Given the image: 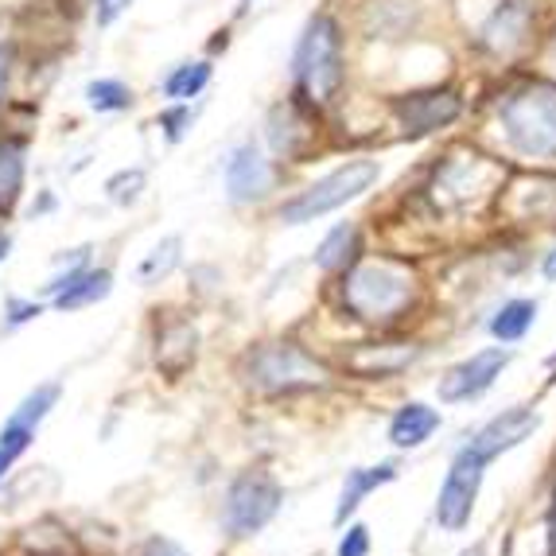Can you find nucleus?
<instances>
[{"mask_svg": "<svg viewBox=\"0 0 556 556\" xmlns=\"http://www.w3.org/2000/svg\"><path fill=\"white\" fill-rule=\"evenodd\" d=\"M538 428H541L538 408L510 405V408H502V413H494V417L486 420L471 440H467V447L479 455L482 464H491V459H498V455H506V452H514V447L526 444Z\"/></svg>", "mask_w": 556, "mask_h": 556, "instance_id": "nucleus-11", "label": "nucleus"}, {"mask_svg": "<svg viewBox=\"0 0 556 556\" xmlns=\"http://www.w3.org/2000/svg\"><path fill=\"white\" fill-rule=\"evenodd\" d=\"M510 362H514V351L502 343L467 354L464 362H455L452 370L440 378V386H437L440 405H467V401H479L482 393L502 378V370H506Z\"/></svg>", "mask_w": 556, "mask_h": 556, "instance_id": "nucleus-8", "label": "nucleus"}, {"mask_svg": "<svg viewBox=\"0 0 556 556\" xmlns=\"http://www.w3.org/2000/svg\"><path fill=\"white\" fill-rule=\"evenodd\" d=\"M538 312H541V304L533 296H514L494 312L491 324H486V331L494 334V343L514 346V343H521L533 327H538Z\"/></svg>", "mask_w": 556, "mask_h": 556, "instance_id": "nucleus-17", "label": "nucleus"}, {"mask_svg": "<svg viewBox=\"0 0 556 556\" xmlns=\"http://www.w3.org/2000/svg\"><path fill=\"white\" fill-rule=\"evenodd\" d=\"M378 179H381L378 160H346V164H339L334 172L319 176L316 184H307L304 191H296L292 199H285V203L277 206V218L285 226L316 223V218H324V214L362 199Z\"/></svg>", "mask_w": 556, "mask_h": 556, "instance_id": "nucleus-5", "label": "nucleus"}, {"mask_svg": "<svg viewBox=\"0 0 556 556\" xmlns=\"http://www.w3.org/2000/svg\"><path fill=\"white\" fill-rule=\"evenodd\" d=\"M482 475H486V464L464 444L455 452L452 464H447L437 506H432V518H437V526L444 529V533H464V529L471 526L475 502H479V491H482Z\"/></svg>", "mask_w": 556, "mask_h": 556, "instance_id": "nucleus-7", "label": "nucleus"}, {"mask_svg": "<svg viewBox=\"0 0 556 556\" xmlns=\"http://www.w3.org/2000/svg\"><path fill=\"white\" fill-rule=\"evenodd\" d=\"M211 63L206 59H195V63H179L172 75L164 78V98L172 105H187L191 98H199V93L211 86Z\"/></svg>", "mask_w": 556, "mask_h": 556, "instance_id": "nucleus-21", "label": "nucleus"}, {"mask_svg": "<svg viewBox=\"0 0 556 556\" xmlns=\"http://www.w3.org/2000/svg\"><path fill=\"white\" fill-rule=\"evenodd\" d=\"M553 506H556V482H553Z\"/></svg>", "mask_w": 556, "mask_h": 556, "instance_id": "nucleus-35", "label": "nucleus"}, {"mask_svg": "<svg viewBox=\"0 0 556 556\" xmlns=\"http://www.w3.org/2000/svg\"><path fill=\"white\" fill-rule=\"evenodd\" d=\"M541 273H545V280H556V250L545 253V265H541Z\"/></svg>", "mask_w": 556, "mask_h": 556, "instance_id": "nucleus-33", "label": "nucleus"}, {"mask_svg": "<svg viewBox=\"0 0 556 556\" xmlns=\"http://www.w3.org/2000/svg\"><path fill=\"white\" fill-rule=\"evenodd\" d=\"M553 55H556V36H553Z\"/></svg>", "mask_w": 556, "mask_h": 556, "instance_id": "nucleus-36", "label": "nucleus"}, {"mask_svg": "<svg viewBox=\"0 0 556 556\" xmlns=\"http://www.w3.org/2000/svg\"><path fill=\"white\" fill-rule=\"evenodd\" d=\"M144 184H149L144 167H125V172L105 179V195H110L113 206H137L140 195H144Z\"/></svg>", "mask_w": 556, "mask_h": 556, "instance_id": "nucleus-26", "label": "nucleus"}, {"mask_svg": "<svg viewBox=\"0 0 556 556\" xmlns=\"http://www.w3.org/2000/svg\"><path fill=\"white\" fill-rule=\"evenodd\" d=\"M440 425H444V413L432 408L428 401H405L390 417V428H386V437L397 452H420L428 440L437 437Z\"/></svg>", "mask_w": 556, "mask_h": 556, "instance_id": "nucleus-14", "label": "nucleus"}, {"mask_svg": "<svg viewBox=\"0 0 556 556\" xmlns=\"http://www.w3.org/2000/svg\"><path fill=\"white\" fill-rule=\"evenodd\" d=\"M187 125H191V105H172V110L160 113V129H164V137L172 140V144L184 140Z\"/></svg>", "mask_w": 556, "mask_h": 556, "instance_id": "nucleus-29", "label": "nucleus"}, {"mask_svg": "<svg viewBox=\"0 0 556 556\" xmlns=\"http://www.w3.org/2000/svg\"><path fill=\"white\" fill-rule=\"evenodd\" d=\"M425 358V346L413 339H378V343H358L343 358V374L358 381H393Z\"/></svg>", "mask_w": 556, "mask_h": 556, "instance_id": "nucleus-9", "label": "nucleus"}, {"mask_svg": "<svg viewBox=\"0 0 556 556\" xmlns=\"http://www.w3.org/2000/svg\"><path fill=\"white\" fill-rule=\"evenodd\" d=\"M86 105L93 113H125L132 110V90L121 78H98L86 86Z\"/></svg>", "mask_w": 556, "mask_h": 556, "instance_id": "nucleus-24", "label": "nucleus"}, {"mask_svg": "<svg viewBox=\"0 0 556 556\" xmlns=\"http://www.w3.org/2000/svg\"><path fill=\"white\" fill-rule=\"evenodd\" d=\"M397 479V464H378V467H351L343 479V491H339V502H334V526L343 529L346 518L358 514V506L370 498L378 486H390Z\"/></svg>", "mask_w": 556, "mask_h": 556, "instance_id": "nucleus-15", "label": "nucleus"}, {"mask_svg": "<svg viewBox=\"0 0 556 556\" xmlns=\"http://www.w3.org/2000/svg\"><path fill=\"white\" fill-rule=\"evenodd\" d=\"M393 110H397L408 137H425V132L447 129L464 113V102H459L455 90H428V93H408Z\"/></svg>", "mask_w": 556, "mask_h": 556, "instance_id": "nucleus-12", "label": "nucleus"}, {"mask_svg": "<svg viewBox=\"0 0 556 556\" xmlns=\"http://www.w3.org/2000/svg\"><path fill=\"white\" fill-rule=\"evenodd\" d=\"M39 428H28L20 425V420H4V428H0V482L9 479L12 467H16V459L31 447V440H36Z\"/></svg>", "mask_w": 556, "mask_h": 556, "instance_id": "nucleus-25", "label": "nucleus"}, {"mask_svg": "<svg viewBox=\"0 0 556 556\" xmlns=\"http://www.w3.org/2000/svg\"><path fill=\"white\" fill-rule=\"evenodd\" d=\"M129 4H132V0H98V24H102V28H105V24H113V20L129 9Z\"/></svg>", "mask_w": 556, "mask_h": 556, "instance_id": "nucleus-31", "label": "nucleus"}, {"mask_svg": "<svg viewBox=\"0 0 556 556\" xmlns=\"http://www.w3.org/2000/svg\"><path fill=\"white\" fill-rule=\"evenodd\" d=\"M179 261H184V238L172 233V238L156 241V245L144 253V261H140V269H137V280L140 285H160V280H167L179 269Z\"/></svg>", "mask_w": 556, "mask_h": 556, "instance_id": "nucleus-22", "label": "nucleus"}, {"mask_svg": "<svg viewBox=\"0 0 556 556\" xmlns=\"http://www.w3.org/2000/svg\"><path fill=\"white\" fill-rule=\"evenodd\" d=\"M280 502H285V491L269 471L253 467V471L233 475L223 494V514H218L223 533L233 541L257 538L261 529L280 514Z\"/></svg>", "mask_w": 556, "mask_h": 556, "instance_id": "nucleus-6", "label": "nucleus"}, {"mask_svg": "<svg viewBox=\"0 0 556 556\" xmlns=\"http://www.w3.org/2000/svg\"><path fill=\"white\" fill-rule=\"evenodd\" d=\"M39 316H43V304H39V300H20V296L4 300V324L9 327H24Z\"/></svg>", "mask_w": 556, "mask_h": 556, "instance_id": "nucleus-28", "label": "nucleus"}, {"mask_svg": "<svg viewBox=\"0 0 556 556\" xmlns=\"http://www.w3.org/2000/svg\"><path fill=\"white\" fill-rule=\"evenodd\" d=\"M241 381L261 397H300V393H324L334 381V370L307 351L296 339H269L241 354Z\"/></svg>", "mask_w": 556, "mask_h": 556, "instance_id": "nucleus-2", "label": "nucleus"}, {"mask_svg": "<svg viewBox=\"0 0 556 556\" xmlns=\"http://www.w3.org/2000/svg\"><path fill=\"white\" fill-rule=\"evenodd\" d=\"M144 556H191V553L172 538H152L149 545H144Z\"/></svg>", "mask_w": 556, "mask_h": 556, "instance_id": "nucleus-30", "label": "nucleus"}, {"mask_svg": "<svg viewBox=\"0 0 556 556\" xmlns=\"http://www.w3.org/2000/svg\"><path fill=\"white\" fill-rule=\"evenodd\" d=\"M24 176H28L24 144L12 137H0V218H9L16 211L20 195H24Z\"/></svg>", "mask_w": 556, "mask_h": 556, "instance_id": "nucleus-19", "label": "nucleus"}, {"mask_svg": "<svg viewBox=\"0 0 556 556\" xmlns=\"http://www.w3.org/2000/svg\"><path fill=\"white\" fill-rule=\"evenodd\" d=\"M110 292H113V273L93 269L90 265L75 285L63 288L59 296H51V307H55V312H83V307H90V304H102Z\"/></svg>", "mask_w": 556, "mask_h": 556, "instance_id": "nucleus-20", "label": "nucleus"}, {"mask_svg": "<svg viewBox=\"0 0 556 556\" xmlns=\"http://www.w3.org/2000/svg\"><path fill=\"white\" fill-rule=\"evenodd\" d=\"M479 172H486V160L467 156V160H447L444 167H437V199L444 203H467L479 187Z\"/></svg>", "mask_w": 556, "mask_h": 556, "instance_id": "nucleus-18", "label": "nucleus"}, {"mask_svg": "<svg viewBox=\"0 0 556 556\" xmlns=\"http://www.w3.org/2000/svg\"><path fill=\"white\" fill-rule=\"evenodd\" d=\"M358 257H362L358 223H339V226H331V230L324 233V241L316 245V257H312V265H316L319 273H327V277H343V273L351 269Z\"/></svg>", "mask_w": 556, "mask_h": 556, "instance_id": "nucleus-16", "label": "nucleus"}, {"mask_svg": "<svg viewBox=\"0 0 556 556\" xmlns=\"http://www.w3.org/2000/svg\"><path fill=\"white\" fill-rule=\"evenodd\" d=\"M9 250H12V238H9V233H0V265L9 261Z\"/></svg>", "mask_w": 556, "mask_h": 556, "instance_id": "nucleus-34", "label": "nucleus"}, {"mask_svg": "<svg viewBox=\"0 0 556 556\" xmlns=\"http://www.w3.org/2000/svg\"><path fill=\"white\" fill-rule=\"evenodd\" d=\"M292 75H296L300 98L312 110L331 105L343 90L346 63H343V31L327 12L307 20L304 36L296 43V59H292Z\"/></svg>", "mask_w": 556, "mask_h": 556, "instance_id": "nucleus-3", "label": "nucleus"}, {"mask_svg": "<svg viewBox=\"0 0 556 556\" xmlns=\"http://www.w3.org/2000/svg\"><path fill=\"white\" fill-rule=\"evenodd\" d=\"M273 184H277L273 160L261 152L257 140H241L238 149L230 152V160H226V199L233 206L261 203L273 191Z\"/></svg>", "mask_w": 556, "mask_h": 556, "instance_id": "nucleus-10", "label": "nucleus"}, {"mask_svg": "<svg viewBox=\"0 0 556 556\" xmlns=\"http://www.w3.org/2000/svg\"><path fill=\"white\" fill-rule=\"evenodd\" d=\"M370 529L362 526V521H351V526L343 529V538H339V545H334V556H370Z\"/></svg>", "mask_w": 556, "mask_h": 556, "instance_id": "nucleus-27", "label": "nucleus"}, {"mask_svg": "<svg viewBox=\"0 0 556 556\" xmlns=\"http://www.w3.org/2000/svg\"><path fill=\"white\" fill-rule=\"evenodd\" d=\"M59 397H63V386H59V381H43V386H36L28 397L20 401L12 420H20V425H28V428H39L47 417H51V408L59 405Z\"/></svg>", "mask_w": 556, "mask_h": 556, "instance_id": "nucleus-23", "label": "nucleus"}, {"mask_svg": "<svg viewBox=\"0 0 556 556\" xmlns=\"http://www.w3.org/2000/svg\"><path fill=\"white\" fill-rule=\"evenodd\" d=\"M502 137L526 160H556V86L533 83L506 93L498 105Z\"/></svg>", "mask_w": 556, "mask_h": 556, "instance_id": "nucleus-4", "label": "nucleus"}, {"mask_svg": "<svg viewBox=\"0 0 556 556\" xmlns=\"http://www.w3.org/2000/svg\"><path fill=\"white\" fill-rule=\"evenodd\" d=\"M199 358V327L191 319H164L156 331V370L176 381L184 378Z\"/></svg>", "mask_w": 556, "mask_h": 556, "instance_id": "nucleus-13", "label": "nucleus"}, {"mask_svg": "<svg viewBox=\"0 0 556 556\" xmlns=\"http://www.w3.org/2000/svg\"><path fill=\"white\" fill-rule=\"evenodd\" d=\"M339 296H343V307L358 324L390 331L417 307L420 277L405 257H390V253L358 257L339 280Z\"/></svg>", "mask_w": 556, "mask_h": 556, "instance_id": "nucleus-1", "label": "nucleus"}, {"mask_svg": "<svg viewBox=\"0 0 556 556\" xmlns=\"http://www.w3.org/2000/svg\"><path fill=\"white\" fill-rule=\"evenodd\" d=\"M9 59H12L9 43H0V102H4V86H9Z\"/></svg>", "mask_w": 556, "mask_h": 556, "instance_id": "nucleus-32", "label": "nucleus"}]
</instances>
